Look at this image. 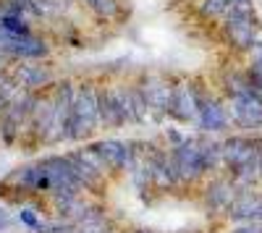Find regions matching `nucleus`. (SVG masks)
I'll use <instances>...</instances> for the list:
<instances>
[{"mask_svg": "<svg viewBox=\"0 0 262 233\" xmlns=\"http://www.w3.org/2000/svg\"><path fill=\"white\" fill-rule=\"evenodd\" d=\"M97 123H100V92L92 84H84L74 100L69 139H86L97 129Z\"/></svg>", "mask_w": 262, "mask_h": 233, "instance_id": "nucleus-1", "label": "nucleus"}, {"mask_svg": "<svg viewBox=\"0 0 262 233\" xmlns=\"http://www.w3.org/2000/svg\"><path fill=\"white\" fill-rule=\"evenodd\" d=\"M173 165H176V173L184 181H194L196 176H202L207 168L202 160V147L196 139H184L179 147H173V155H170Z\"/></svg>", "mask_w": 262, "mask_h": 233, "instance_id": "nucleus-2", "label": "nucleus"}, {"mask_svg": "<svg viewBox=\"0 0 262 233\" xmlns=\"http://www.w3.org/2000/svg\"><path fill=\"white\" fill-rule=\"evenodd\" d=\"M131 121V102H128V89L113 87L100 92V123L107 126H123Z\"/></svg>", "mask_w": 262, "mask_h": 233, "instance_id": "nucleus-3", "label": "nucleus"}, {"mask_svg": "<svg viewBox=\"0 0 262 233\" xmlns=\"http://www.w3.org/2000/svg\"><path fill=\"white\" fill-rule=\"evenodd\" d=\"M92 147L111 171H131L134 168V150H131V144L118 142V139H102Z\"/></svg>", "mask_w": 262, "mask_h": 233, "instance_id": "nucleus-4", "label": "nucleus"}, {"mask_svg": "<svg viewBox=\"0 0 262 233\" xmlns=\"http://www.w3.org/2000/svg\"><path fill=\"white\" fill-rule=\"evenodd\" d=\"M200 95L194 92L191 84L181 81L173 87V102H170V113L176 115L179 121H194V118H200Z\"/></svg>", "mask_w": 262, "mask_h": 233, "instance_id": "nucleus-5", "label": "nucleus"}, {"mask_svg": "<svg viewBox=\"0 0 262 233\" xmlns=\"http://www.w3.org/2000/svg\"><path fill=\"white\" fill-rule=\"evenodd\" d=\"M231 108L238 123L244 126H259L262 123V97L254 92H242L231 97Z\"/></svg>", "mask_w": 262, "mask_h": 233, "instance_id": "nucleus-6", "label": "nucleus"}, {"mask_svg": "<svg viewBox=\"0 0 262 233\" xmlns=\"http://www.w3.org/2000/svg\"><path fill=\"white\" fill-rule=\"evenodd\" d=\"M142 95L147 100L149 108H155L160 113H170V102H173V87L165 81V79H158V76H149L144 79L142 84Z\"/></svg>", "mask_w": 262, "mask_h": 233, "instance_id": "nucleus-7", "label": "nucleus"}, {"mask_svg": "<svg viewBox=\"0 0 262 233\" xmlns=\"http://www.w3.org/2000/svg\"><path fill=\"white\" fill-rule=\"evenodd\" d=\"M223 157L228 165H233L236 171H247V165L254 157V144L247 139H231L223 144Z\"/></svg>", "mask_w": 262, "mask_h": 233, "instance_id": "nucleus-8", "label": "nucleus"}, {"mask_svg": "<svg viewBox=\"0 0 262 233\" xmlns=\"http://www.w3.org/2000/svg\"><path fill=\"white\" fill-rule=\"evenodd\" d=\"M200 123L205 131H221L226 129V113L215 100H200Z\"/></svg>", "mask_w": 262, "mask_h": 233, "instance_id": "nucleus-9", "label": "nucleus"}, {"mask_svg": "<svg viewBox=\"0 0 262 233\" xmlns=\"http://www.w3.org/2000/svg\"><path fill=\"white\" fill-rule=\"evenodd\" d=\"M16 81H18V87H24V89L45 87V84L50 81V71L42 68V66H21L16 71Z\"/></svg>", "mask_w": 262, "mask_h": 233, "instance_id": "nucleus-10", "label": "nucleus"}, {"mask_svg": "<svg viewBox=\"0 0 262 233\" xmlns=\"http://www.w3.org/2000/svg\"><path fill=\"white\" fill-rule=\"evenodd\" d=\"M226 32H228V37L233 39L236 48H252V45H254V27H252V24L228 18V21H226Z\"/></svg>", "mask_w": 262, "mask_h": 233, "instance_id": "nucleus-11", "label": "nucleus"}, {"mask_svg": "<svg viewBox=\"0 0 262 233\" xmlns=\"http://www.w3.org/2000/svg\"><path fill=\"white\" fill-rule=\"evenodd\" d=\"M34 16H58L66 11V0H29Z\"/></svg>", "mask_w": 262, "mask_h": 233, "instance_id": "nucleus-12", "label": "nucleus"}, {"mask_svg": "<svg viewBox=\"0 0 262 233\" xmlns=\"http://www.w3.org/2000/svg\"><path fill=\"white\" fill-rule=\"evenodd\" d=\"M128 102H131V121H139L144 123L147 121V110H149V105L142 95V89H128Z\"/></svg>", "mask_w": 262, "mask_h": 233, "instance_id": "nucleus-13", "label": "nucleus"}, {"mask_svg": "<svg viewBox=\"0 0 262 233\" xmlns=\"http://www.w3.org/2000/svg\"><path fill=\"white\" fill-rule=\"evenodd\" d=\"M76 157L81 160V162H86L92 168V171H97V173H102L105 176V171H107V165H105V160L95 152V147H86V150H81V152H76Z\"/></svg>", "mask_w": 262, "mask_h": 233, "instance_id": "nucleus-14", "label": "nucleus"}, {"mask_svg": "<svg viewBox=\"0 0 262 233\" xmlns=\"http://www.w3.org/2000/svg\"><path fill=\"white\" fill-rule=\"evenodd\" d=\"M86 6H90L100 18H113L118 13V3H116V0H86Z\"/></svg>", "mask_w": 262, "mask_h": 233, "instance_id": "nucleus-15", "label": "nucleus"}, {"mask_svg": "<svg viewBox=\"0 0 262 233\" xmlns=\"http://www.w3.org/2000/svg\"><path fill=\"white\" fill-rule=\"evenodd\" d=\"M228 6H231V0H202V13L221 16V13H228Z\"/></svg>", "mask_w": 262, "mask_h": 233, "instance_id": "nucleus-16", "label": "nucleus"}, {"mask_svg": "<svg viewBox=\"0 0 262 233\" xmlns=\"http://www.w3.org/2000/svg\"><path fill=\"white\" fill-rule=\"evenodd\" d=\"M207 192H210V194H207V202L212 199V207H221V204L228 199V194H226V192H228V186H226V183H212Z\"/></svg>", "mask_w": 262, "mask_h": 233, "instance_id": "nucleus-17", "label": "nucleus"}, {"mask_svg": "<svg viewBox=\"0 0 262 233\" xmlns=\"http://www.w3.org/2000/svg\"><path fill=\"white\" fill-rule=\"evenodd\" d=\"M18 220L24 223V225H29V228H34V230L42 225V223H39V218L34 215V209H21V213H18Z\"/></svg>", "mask_w": 262, "mask_h": 233, "instance_id": "nucleus-18", "label": "nucleus"}, {"mask_svg": "<svg viewBox=\"0 0 262 233\" xmlns=\"http://www.w3.org/2000/svg\"><path fill=\"white\" fill-rule=\"evenodd\" d=\"M8 220H11V218H8V213H6V209H0V230H3V228L8 225Z\"/></svg>", "mask_w": 262, "mask_h": 233, "instance_id": "nucleus-19", "label": "nucleus"}, {"mask_svg": "<svg viewBox=\"0 0 262 233\" xmlns=\"http://www.w3.org/2000/svg\"><path fill=\"white\" fill-rule=\"evenodd\" d=\"M139 233H147V230H139Z\"/></svg>", "mask_w": 262, "mask_h": 233, "instance_id": "nucleus-20", "label": "nucleus"}]
</instances>
